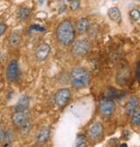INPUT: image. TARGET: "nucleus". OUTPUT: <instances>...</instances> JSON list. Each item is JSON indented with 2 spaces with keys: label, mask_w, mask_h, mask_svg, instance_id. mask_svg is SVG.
Masks as SVG:
<instances>
[{
  "label": "nucleus",
  "mask_w": 140,
  "mask_h": 147,
  "mask_svg": "<svg viewBox=\"0 0 140 147\" xmlns=\"http://www.w3.org/2000/svg\"><path fill=\"white\" fill-rule=\"evenodd\" d=\"M80 1L79 0H73V1H71L70 3V9L72 11H77L79 8H80Z\"/></svg>",
  "instance_id": "24"
},
{
  "label": "nucleus",
  "mask_w": 140,
  "mask_h": 147,
  "mask_svg": "<svg viewBox=\"0 0 140 147\" xmlns=\"http://www.w3.org/2000/svg\"><path fill=\"white\" fill-rule=\"evenodd\" d=\"M49 138H50V129L47 127L41 128L36 135L37 141L40 144H44L47 142Z\"/></svg>",
  "instance_id": "12"
},
{
  "label": "nucleus",
  "mask_w": 140,
  "mask_h": 147,
  "mask_svg": "<svg viewBox=\"0 0 140 147\" xmlns=\"http://www.w3.org/2000/svg\"><path fill=\"white\" fill-rule=\"evenodd\" d=\"M130 78V69L126 65H123L119 68L117 73V82L120 85H125Z\"/></svg>",
  "instance_id": "7"
},
{
  "label": "nucleus",
  "mask_w": 140,
  "mask_h": 147,
  "mask_svg": "<svg viewBox=\"0 0 140 147\" xmlns=\"http://www.w3.org/2000/svg\"><path fill=\"white\" fill-rule=\"evenodd\" d=\"M66 10H67V6H66V5H61V8H60V10H59V13H60V14H61V13L65 12V11H66Z\"/></svg>",
  "instance_id": "27"
},
{
  "label": "nucleus",
  "mask_w": 140,
  "mask_h": 147,
  "mask_svg": "<svg viewBox=\"0 0 140 147\" xmlns=\"http://www.w3.org/2000/svg\"><path fill=\"white\" fill-rule=\"evenodd\" d=\"M19 75H20V71H19L18 64L17 60L13 59L9 63L6 68V78L10 82L14 83L18 79Z\"/></svg>",
  "instance_id": "4"
},
{
  "label": "nucleus",
  "mask_w": 140,
  "mask_h": 147,
  "mask_svg": "<svg viewBox=\"0 0 140 147\" xmlns=\"http://www.w3.org/2000/svg\"><path fill=\"white\" fill-rule=\"evenodd\" d=\"M71 98V92L69 89H61L57 92L54 97V101L55 104L60 107L65 106L70 100Z\"/></svg>",
  "instance_id": "5"
},
{
  "label": "nucleus",
  "mask_w": 140,
  "mask_h": 147,
  "mask_svg": "<svg viewBox=\"0 0 140 147\" xmlns=\"http://www.w3.org/2000/svg\"><path fill=\"white\" fill-rule=\"evenodd\" d=\"M89 73L83 68H74L70 73L71 84L77 89L86 87L89 83Z\"/></svg>",
  "instance_id": "2"
},
{
  "label": "nucleus",
  "mask_w": 140,
  "mask_h": 147,
  "mask_svg": "<svg viewBox=\"0 0 140 147\" xmlns=\"http://www.w3.org/2000/svg\"><path fill=\"white\" fill-rule=\"evenodd\" d=\"M108 16H109V19L111 21H113L115 23L119 24L121 22V19H122L121 11L117 7H112V8L109 9V11H108Z\"/></svg>",
  "instance_id": "13"
},
{
  "label": "nucleus",
  "mask_w": 140,
  "mask_h": 147,
  "mask_svg": "<svg viewBox=\"0 0 140 147\" xmlns=\"http://www.w3.org/2000/svg\"><path fill=\"white\" fill-rule=\"evenodd\" d=\"M121 94H123V93L118 92L117 89H115V88L110 87V88H108V90L105 92V98H107L109 99V98H120Z\"/></svg>",
  "instance_id": "17"
},
{
  "label": "nucleus",
  "mask_w": 140,
  "mask_h": 147,
  "mask_svg": "<svg viewBox=\"0 0 140 147\" xmlns=\"http://www.w3.org/2000/svg\"><path fill=\"white\" fill-rule=\"evenodd\" d=\"M91 48V45L87 40H78L72 47V53L74 56H84L86 55Z\"/></svg>",
  "instance_id": "3"
},
{
  "label": "nucleus",
  "mask_w": 140,
  "mask_h": 147,
  "mask_svg": "<svg viewBox=\"0 0 140 147\" xmlns=\"http://www.w3.org/2000/svg\"><path fill=\"white\" fill-rule=\"evenodd\" d=\"M28 107H29V98L26 95H22L18 98L14 109L15 111H25Z\"/></svg>",
  "instance_id": "10"
},
{
  "label": "nucleus",
  "mask_w": 140,
  "mask_h": 147,
  "mask_svg": "<svg viewBox=\"0 0 140 147\" xmlns=\"http://www.w3.org/2000/svg\"><path fill=\"white\" fill-rule=\"evenodd\" d=\"M30 13H31V11L28 9V8H21L18 13V17L20 20H25L27 19L28 18H29L30 16Z\"/></svg>",
  "instance_id": "19"
},
{
  "label": "nucleus",
  "mask_w": 140,
  "mask_h": 147,
  "mask_svg": "<svg viewBox=\"0 0 140 147\" xmlns=\"http://www.w3.org/2000/svg\"><path fill=\"white\" fill-rule=\"evenodd\" d=\"M114 1H116V0H114Z\"/></svg>",
  "instance_id": "32"
},
{
  "label": "nucleus",
  "mask_w": 140,
  "mask_h": 147,
  "mask_svg": "<svg viewBox=\"0 0 140 147\" xmlns=\"http://www.w3.org/2000/svg\"><path fill=\"white\" fill-rule=\"evenodd\" d=\"M12 138H13L12 131L11 130H9V131L6 132V134H5V138H4V139H5V140H6L7 144H4V146H9L10 143L12 141Z\"/></svg>",
  "instance_id": "22"
},
{
  "label": "nucleus",
  "mask_w": 140,
  "mask_h": 147,
  "mask_svg": "<svg viewBox=\"0 0 140 147\" xmlns=\"http://www.w3.org/2000/svg\"><path fill=\"white\" fill-rule=\"evenodd\" d=\"M50 50H51V47H50L49 45L42 44L37 48L36 52H35V56H36V57L38 58V59L40 60V61L45 60L46 58L48 57L49 53H50Z\"/></svg>",
  "instance_id": "9"
},
{
  "label": "nucleus",
  "mask_w": 140,
  "mask_h": 147,
  "mask_svg": "<svg viewBox=\"0 0 140 147\" xmlns=\"http://www.w3.org/2000/svg\"><path fill=\"white\" fill-rule=\"evenodd\" d=\"M137 104H138V100L137 97H134V96L130 97L125 107V113L130 116V113L137 107Z\"/></svg>",
  "instance_id": "14"
},
{
  "label": "nucleus",
  "mask_w": 140,
  "mask_h": 147,
  "mask_svg": "<svg viewBox=\"0 0 140 147\" xmlns=\"http://www.w3.org/2000/svg\"><path fill=\"white\" fill-rule=\"evenodd\" d=\"M115 108H116V105H115L114 101L110 99L103 100L100 104V111L102 114L106 117H109L113 114Z\"/></svg>",
  "instance_id": "6"
},
{
  "label": "nucleus",
  "mask_w": 140,
  "mask_h": 147,
  "mask_svg": "<svg viewBox=\"0 0 140 147\" xmlns=\"http://www.w3.org/2000/svg\"><path fill=\"white\" fill-rule=\"evenodd\" d=\"M21 41V37L20 33L18 32H14L11 34L9 38V44L12 46H17L20 44Z\"/></svg>",
  "instance_id": "18"
},
{
  "label": "nucleus",
  "mask_w": 140,
  "mask_h": 147,
  "mask_svg": "<svg viewBox=\"0 0 140 147\" xmlns=\"http://www.w3.org/2000/svg\"><path fill=\"white\" fill-rule=\"evenodd\" d=\"M130 122L133 125L138 126L140 125V109L136 108L130 113Z\"/></svg>",
  "instance_id": "16"
},
{
  "label": "nucleus",
  "mask_w": 140,
  "mask_h": 147,
  "mask_svg": "<svg viewBox=\"0 0 140 147\" xmlns=\"http://www.w3.org/2000/svg\"><path fill=\"white\" fill-rule=\"evenodd\" d=\"M5 138V131L2 128H0V143H2Z\"/></svg>",
  "instance_id": "26"
},
{
  "label": "nucleus",
  "mask_w": 140,
  "mask_h": 147,
  "mask_svg": "<svg viewBox=\"0 0 140 147\" xmlns=\"http://www.w3.org/2000/svg\"><path fill=\"white\" fill-rule=\"evenodd\" d=\"M120 146H121V147H127V144H122Z\"/></svg>",
  "instance_id": "30"
},
{
  "label": "nucleus",
  "mask_w": 140,
  "mask_h": 147,
  "mask_svg": "<svg viewBox=\"0 0 140 147\" xmlns=\"http://www.w3.org/2000/svg\"><path fill=\"white\" fill-rule=\"evenodd\" d=\"M89 28V22L86 18H81L77 23V31L80 33L86 32Z\"/></svg>",
  "instance_id": "15"
},
{
  "label": "nucleus",
  "mask_w": 140,
  "mask_h": 147,
  "mask_svg": "<svg viewBox=\"0 0 140 147\" xmlns=\"http://www.w3.org/2000/svg\"><path fill=\"white\" fill-rule=\"evenodd\" d=\"M56 37L58 41L63 45H69L74 42L75 31L69 20H64L59 24L56 30Z\"/></svg>",
  "instance_id": "1"
},
{
  "label": "nucleus",
  "mask_w": 140,
  "mask_h": 147,
  "mask_svg": "<svg viewBox=\"0 0 140 147\" xmlns=\"http://www.w3.org/2000/svg\"><path fill=\"white\" fill-rule=\"evenodd\" d=\"M138 71H139V65H137V78H139V73H138Z\"/></svg>",
  "instance_id": "28"
},
{
  "label": "nucleus",
  "mask_w": 140,
  "mask_h": 147,
  "mask_svg": "<svg viewBox=\"0 0 140 147\" xmlns=\"http://www.w3.org/2000/svg\"><path fill=\"white\" fill-rule=\"evenodd\" d=\"M7 25L5 24H0V37H1L6 31Z\"/></svg>",
  "instance_id": "25"
},
{
  "label": "nucleus",
  "mask_w": 140,
  "mask_h": 147,
  "mask_svg": "<svg viewBox=\"0 0 140 147\" xmlns=\"http://www.w3.org/2000/svg\"><path fill=\"white\" fill-rule=\"evenodd\" d=\"M27 120L28 119L25 111H15V113L12 115V122L16 126L21 127Z\"/></svg>",
  "instance_id": "11"
},
{
  "label": "nucleus",
  "mask_w": 140,
  "mask_h": 147,
  "mask_svg": "<svg viewBox=\"0 0 140 147\" xmlns=\"http://www.w3.org/2000/svg\"><path fill=\"white\" fill-rule=\"evenodd\" d=\"M87 144V138L85 135L80 134L77 136L76 141H75V146L77 147H82V146H86Z\"/></svg>",
  "instance_id": "20"
},
{
  "label": "nucleus",
  "mask_w": 140,
  "mask_h": 147,
  "mask_svg": "<svg viewBox=\"0 0 140 147\" xmlns=\"http://www.w3.org/2000/svg\"><path fill=\"white\" fill-rule=\"evenodd\" d=\"M68 1H69V2H71V1H73V0H68Z\"/></svg>",
  "instance_id": "31"
},
{
  "label": "nucleus",
  "mask_w": 140,
  "mask_h": 147,
  "mask_svg": "<svg viewBox=\"0 0 140 147\" xmlns=\"http://www.w3.org/2000/svg\"><path fill=\"white\" fill-rule=\"evenodd\" d=\"M28 32H46V28L40 24H32L29 28H28Z\"/></svg>",
  "instance_id": "21"
},
{
  "label": "nucleus",
  "mask_w": 140,
  "mask_h": 147,
  "mask_svg": "<svg viewBox=\"0 0 140 147\" xmlns=\"http://www.w3.org/2000/svg\"><path fill=\"white\" fill-rule=\"evenodd\" d=\"M89 136L93 140H98L99 138H102V133H103V127L101 123H95L89 131Z\"/></svg>",
  "instance_id": "8"
},
{
  "label": "nucleus",
  "mask_w": 140,
  "mask_h": 147,
  "mask_svg": "<svg viewBox=\"0 0 140 147\" xmlns=\"http://www.w3.org/2000/svg\"><path fill=\"white\" fill-rule=\"evenodd\" d=\"M38 1H39V3H40V4H41V5H42V4H44L45 0H38Z\"/></svg>",
  "instance_id": "29"
},
{
  "label": "nucleus",
  "mask_w": 140,
  "mask_h": 147,
  "mask_svg": "<svg viewBox=\"0 0 140 147\" xmlns=\"http://www.w3.org/2000/svg\"><path fill=\"white\" fill-rule=\"evenodd\" d=\"M130 17L134 21H138L139 18H140V12H139V11H137V10H131L130 11Z\"/></svg>",
  "instance_id": "23"
}]
</instances>
